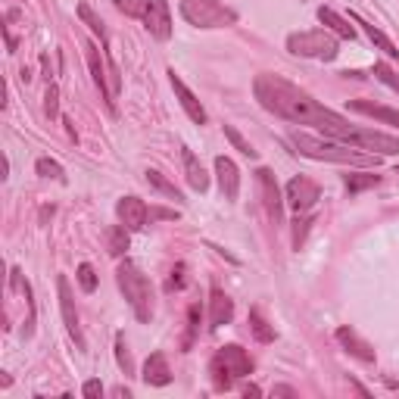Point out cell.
Instances as JSON below:
<instances>
[{
	"mask_svg": "<svg viewBox=\"0 0 399 399\" xmlns=\"http://www.w3.org/2000/svg\"><path fill=\"white\" fill-rule=\"evenodd\" d=\"M253 94H256V100L265 106V110L275 112L278 119H287V122H294V125H315L322 135L328 128H334V125L347 122L340 112L328 110V106L318 103L312 94L299 91L296 84L287 82V78L271 75V72L256 75V82H253Z\"/></svg>",
	"mask_w": 399,
	"mask_h": 399,
	"instance_id": "6da1fadb",
	"label": "cell"
},
{
	"mask_svg": "<svg viewBox=\"0 0 399 399\" xmlns=\"http://www.w3.org/2000/svg\"><path fill=\"white\" fill-rule=\"evenodd\" d=\"M290 144L299 156L315 159V163H337V165H356V169H377L381 156L377 153H362L359 147L340 144L334 137H312L306 131H290Z\"/></svg>",
	"mask_w": 399,
	"mask_h": 399,
	"instance_id": "7a4b0ae2",
	"label": "cell"
},
{
	"mask_svg": "<svg viewBox=\"0 0 399 399\" xmlns=\"http://www.w3.org/2000/svg\"><path fill=\"white\" fill-rule=\"evenodd\" d=\"M116 284L122 290V296L128 299L131 312L141 324H150L153 318V284L150 278L141 271V265L131 262V259H122L116 269Z\"/></svg>",
	"mask_w": 399,
	"mask_h": 399,
	"instance_id": "3957f363",
	"label": "cell"
},
{
	"mask_svg": "<svg viewBox=\"0 0 399 399\" xmlns=\"http://www.w3.org/2000/svg\"><path fill=\"white\" fill-rule=\"evenodd\" d=\"M324 137H334V141L349 144V147L377 153V156H396L399 153V137L384 135V131H375V128H359V125H349V122H340V125H334V128H328Z\"/></svg>",
	"mask_w": 399,
	"mask_h": 399,
	"instance_id": "277c9868",
	"label": "cell"
},
{
	"mask_svg": "<svg viewBox=\"0 0 399 399\" xmlns=\"http://www.w3.org/2000/svg\"><path fill=\"white\" fill-rule=\"evenodd\" d=\"M209 375H212V381H216L218 390H231L237 377L253 375V359H250V352L243 349V347H237V343H231V347H222V349L216 352V356H212Z\"/></svg>",
	"mask_w": 399,
	"mask_h": 399,
	"instance_id": "5b68a950",
	"label": "cell"
},
{
	"mask_svg": "<svg viewBox=\"0 0 399 399\" xmlns=\"http://www.w3.org/2000/svg\"><path fill=\"white\" fill-rule=\"evenodd\" d=\"M287 50L294 57H306V59H322V63H331L340 53V44H337V35H331L328 29H312V31H294L287 38Z\"/></svg>",
	"mask_w": 399,
	"mask_h": 399,
	"instance_id": "8992f818",
	"label": "cell"
},
{
	"mask_svg": "<svg viewBox=\"0 0 399 399\" xmlns=\"http://www.w3.org/2000/svg\"><path fill=\"white\" fill-rule=\"evenodd\" d=\"M181 16L194 29H225L237 22V13L225 0H181Z\"/></svg>",
	"mask_w": 399,
	"mask_h": 399,
	"instance_id": "52a82bcc",
	"label": "cell"
},
{
	"mask_svg": "<svg viewBox=\"0 0 399 399\" xmlns=\"http://www.w3.org/2000/svg\"><path fill=\"white\" fill-rule=\"evenodd\" d=\"M256 184H259V197H262V206H265V212H269L271 225H284V197H281V188H278V181H275V172L259 165Z\"/></svg>",
	"mask_w": 399,
	"mask_h": 399,
	"instance_id": "ba28073f",
	"label": "cell"
},
{
	"mask_svg": "<svg viewBox=\"0 0 399 399\" xmlns=\"http://www.w3.org/2000/svg\"><path fill=\"white\" fill-rule=\"evenodd\" d=\"M57 294H59V312H63V324L69 331V337L75 340L78 349H84V334H82V324H78V309H75V296H72V284L66 275L57 278Z\"/></svg>",
	"mask_w": 399,
	"mask_h": 399,
	"instance_id": "9c48e42d",
	"label": "cell"
},
{
	"mask_svg": "<svg viewBox=\"0 0 399 399\" xmlns=\"http://www.w3.org/2000/svg\"><path fill=\"white\" fill-rule=\"evenodd\" d=\"M287 206L296 212V216H303V212H309L312 206L322 200V188H318L312 178H306V175H296V178H290L287 181Z\"/></svg>",
	"mask_w": 399,
	"mask_h": 399,
	"instance_id": "30bf717a",
	"label": "cell"
},
{
	"mask_svg": "<svg viewBox=\"0 0 399 399\" xmlns=\"http://www.w3.org/2000/svg\"><path fill=\"white\" fill-rule=\"evenodd\" d=\"M144 29L150 31V38L156 41H169L172 38V10H169V0H150L147 13H144Z\"/></svg>",
	"mask_w": 399,
	"mask_h": 399,
	"instance_id": "8fae6325",
	"label": "cell"
},
{
	"mask_svg": "<svg viewBox=\"0 0 399 399\" xmlns=\"http://www.w3.org/2000/svg\"><path fill=\"white\" fill-rule=\"evenodd\" d=\"M84 59H88V69H91V78H94L100 97L106 100V110L112 112V103H110V66L103 63V53L94 41H84Z\"/></svg>",
	"mask_w": 399,
	"mask_h": 399,
	"instance_id": "7c38bea8",
	"label": "cell"
},
{
	"mask_svg": "<svg viewBox=\"0 0 399 399\" xmlns=\"http://www.w3.org/2000/svg\"><path fill=\"white\" fill-rule=\"evenodd\" d=\"M216 178H218V190L228 203H234L241 197V169L231 156H216Z\"/></svg>",
	"mask_w": 399,
	"mask_h": 399,
	"instance_id": "4fadbf2b",
	"label": "cell"
},
{
	"mask_svg": "<svg viewBox=\"0 0 399 399\" xmlns=\"http://www.w3.org/2000/svg\"><path fill=\"white\" fill-rule=\"evenodd\" d=\"M169 82H172V91H175V97H178V103H181V110L188 112V119L190 122H197V125H206V110H203V103L194 97V91L184 84V78L178 75L175 69H169Z\"/></svg>",
	"mask_w": 399,
	"mask_h": 399,
	"instance_id": "5bb4252c",
	"label": "cell"
},
{
	"mask_svg": "<svg viewBox=\"0 0 399 399\" xmlns=\"http://www.w3.org/2000/svg\"><path fill=\"white\" fill-rule=\"evenodd\" d=\"M116 212H119V222L128 231H141L150 222V209L141 197H122L116 203Z\"/></svg>",
	"mask_w": 399,
	"mask_h": 399,
	"instance_id": "9a60e30c",
	"label": "cell"
},
{
	"mask_svg": "<svg viewBox=\"0 0 399 399\" xmlns=\"http://www.w3.org/2000/svg\"><path fill=\"white\" fill-rule=\"evenodd\" d=\"M141 377H144L147 387H169V384H172V368H169L165 352H150L147 362H144Z\"/></svg>",
	"mask_w": 399,
	"mask_h": 399,
	"instance_id": "2e32d148",
	"label": "cell"
},
{
	"mask_svg": "<svg viewBox=\"0 0 399 399\" xmlns=\"http://www.w3.org/2000/svg\"><path fill=\"white\" fill-rule=\"evenodd\" d=\"M234 318V299L225 294L222 287H212L209 290V328H222V324H231Z\"/></svg>",
	"mask_w": 399,
	"mask_h": 399,
	"instance_id": "e0dca14e",
	"label": "cell"
},
{
	"mask_svg": "<svg viewBox=\"0 0 399 399\" xmlns=\"http://www.w3.org/2000/svg\"><path fill=\"white\" fill-rule=\"evenodd\" d=\"M337 343H340L343 349L349 352V356H356L359 362H375L377 359V352H375V347H371L368 340H362V337L356 334L352 328H337Z\"/></svg>",
	"mask_w": 399,
	"mask_h": 399,
	"instance_id": "ac0fdd59",
	"label": "cell"
},
{
	"mask_svg": "<svg viewBox=\"0 0 399 399\" xmlns=\"http://www.w3.org/2000/svg\"><path fill=\"white\" fill-rule=\"evenodd\" d=\"M181 163H184V178H188V184L197 194H206V190H209V175H206L203 163L194 156V150L181 147Z\"/></svg>",
	"mask_w": 399,
	"mask_h": 399,
	"instance_id": "d6986e66",
	"label": "cell"
},
{
	"mask_svg": "<svg viewBox=\"0 0 399 399\" xmlns=\"http://www.w3.org/2000/svg\"><path fill=\"white\" fill-rule=\"evenodd\" d=\"M318 22H322L331 35L343 38V41H352V38H356V29L349 25V19H343L334 6H318Z\"/></svg>",
	"mask_w": 399,
	"mask_h": 399,
	"instance_id": "ffe728a7",
	"label": "cell"
},
{
	"mask_svg": "<svg viewBox=\"0 0 399 399\" xmlns=\"http://www.w3.org/2000/svg\"><path fill=\"white\" fill-rule=\"evenodd\" d=\"M347 106H349L352 112H365V116H375L377 122H387V125H396V128H399V110H390V106L368 103V100H349Z\"/></svg>",
	"mask_w": 399,
	"mask_h": 399,
	"instance_id": "44dd1931",
	"label": "cell"
},
{
	"mask_svg": "<svg viewBox=\"0 0 399 399\" xmlns=\"http://www.w3.org/2000/svg\"><path fill=\"white\" fill-rule=\"evenodd\" d=\"M352 22H356V25H362V29H365V35H368L371 38V44H375V47L377 50H384V53H387V57L390 59H399V50H396V44L393 41H390V38L387 35H384V31L381 29H377V25H371V22H365V19L362 16H356V13H352Z\"/></svg>",
	"mask_w": 399,
	"mask_h": 399,
	"instance_id": "7402d4cb",
	"label": "cell"
},
{
	"mask_svg": "<svg viewBox=\"0 0 399 399\" xmlns=\"http://www.w3.org/2000/svg\"><path fill=\"white\" fill-rule=\"evenodd\" d=\"M78 19H82V22L100 38V44H103V47H110V31H106V22L97 16L94 10H91V3H78Z\"/></svg>",
	"mask_w": 399,
	"mask_h": 399,
	"instance_id": "603a6c76",
	"label": "cell"
},
{
	"mask_svg": "<svg viewBox=\"0 0 399 399\" xmlns=\"http://www.w3.org/2000/svg\"><path fill=\"white\" fill-rule=\"evenodd\" d=\"M250 331H253V337H256L259 343H275V328L265 322V315H262L259 306H253L250 309Z\"/></svg>",
	"mask_w": 399,
	"mask_h": 399,
	"instance_id": "cb8c5ba5",
	"label": "cell"
},
{
	"mask_svg": "<svg viewBox=\"0 0 399 399\" xmlns=\"http://www.w3.org/2000/svg\"><path fill=\"white\" fill-rule=\"evenodd\" d=\"M128 243H131V237H128L125 225H112V228L106 231V250H110V256H125Z\"/></svg>",
	"mask_w": 399,
	"mask_h": 399,
	"instance_id": "d4e9b609",
	"label": "cell"
},
{
	"mask_svg": "<svg viewBox=\"0 0 399 399\" xmlns=\"http://www.w3.org/2000/svg\"><path fill=\"white\" fill-rule=\"evenodd\" d=\"M343 184H347L349 194H359V190H368L381 184V175L375 172H352V175H343Z\"/></svg>",
	"mask_w": 399,
	"mask_h": 399,
	"instance_id": "484cf974",
	"label": "cell"
},
{
	"mask_svg": "<svg viewBox=\"0 0 399 399\" xmlns=\"http://www.w3.org/2000/svg\"><path fill=\"white\" fill-rule=\"evenodd\" d=\"M147 184H150L153 190H159V194H163V197L175 200V203H181V200H184V197H181V190H178L175 184H172L169 178H165L163 172H156V169H150V172H147Z\"/></svg>",
	"mask_w": 399,
	"mask_h": 399,
	"instance_id": "4316f807",
	"label": "cell"
},
{
	"mask_svg": "<svg viewBox=\"0 0 399 399\" xmlns=\"http://www.w3.org/2000/svg\"><path fill=\"white\" fill-rule=\"evenodd\" d=\"M35 172L41 178H53V181H66V172H63V165L57 163V159H50V156H41L35 163Z\"/></svg>",
	"mask_w": 399,
	"mask_h": 399,
	"instance_id": "83f0119b",
	"label": "cell"
},
{
	"mask_svg": "<svg viewBox=\"0 0 399 399\" xmlns=\"http://www.w3.org/2000/svg\"><path fill=\"white\" fill-rule=\"evenodd\" d=\"M116 362L125 375H135V362H131V352H128V343H125V334L119 331L116 334Z\"/></svg>",
	"mask_w": 399,
	"mask_h": 399,
	"instance_id": "f1b7e54d",
	"label": "cell"
},
{
	"mask_svg": "<svg viewBox=\"0 0 399 399\" xmlns=\"http://www.w3.org/2000/svg\"><path fill=\"white\" fill-rule=\"evenodd\" d=\"M112 3H116V10H119V13H125V16H131V19H144V13H147L150 0H112Z\"/></svg>",
	"mask_w": 399,
	"mask_h": 399,
	"instance_id": "f546056e",
	"label": "cell"
},
{
	"mask_svg": "<svg viewBox=\"0 0 399 399\" xmlns=\"http://www.w3.org/2000/svg\"><path fill=\"white\" fill-rule=\"evenodd\" d=\"M78 287L84 290V294H94L97 290V271L91 262H82L78 265Z\"/></svg>",
	"mask_w": 399,
	"mask_h": 399,
	"instance_id": "4dcf8cb0",
	"label": "cell"
},
{
	"mask_svg": "<svg viewBox=\"0 0 399 399\" xmlns=\"http://www.w3.org/2000/svg\"><path fill=\"white\" fill-rule=\"evenodd\" d=\"M225 137H228V141H231V144H234V150H241V153H243V156L256 159V150H253V147H250V141H247V137H243V135H241V131H237V128H234V125H225Z\"/></svg>",
	"mask_w": 399,
	"mask_h": 399,
	"instance_id": "1f68e13d",
	"label": "cell"
},
{
	"mask_svg": "<svg viewBox=\"0 0 399 399\" xmlns=\"http://www.w3.org/2000/svg\"><path fill=\"white\" fill-rule=\"evenodd\" d=\"M312 225H315V216H303V218L296 216V222H294V250H303L306 234H309Z\"/></svg>",
	"mask_w": 399,
	"mask_h": 399,
	"instance_id": "d6a6232c",
	"label": "cell"
},
{
	"mask_svg": "<svg viewBox=\"0 0 399 399\" xmlns=\"http://www.w3.org/2000/svg\"><path fill=\"white\" fill-rule=\"evenodd\" d=\"M197 328H200V306H190V312H188V334H184V340H181V352L190 349Z\"/></svg>",
	"mask_w": 399,
	"mask_h": 399,
	"instance_id": "836d02e7",
	"label": "cell"
},
{
	"mask_svg": "<svg viewBox=\"0 0 399 399\" xmlns=\"http://www.w3.org/2000/svg\"><path fill=\"white\" fill-rule=\"evenodd\" d=\"M44 112H47L50 119L59 116V88L53 82L47 84V94H44Z\"/></svg>",
	"mask_w": 399,
	"mask_h": 399,
	"instance_id": "e575fe53",
	"label": "cell"
},
{
	"mask_svg": "<svg viewBox=\"0 0 399 399\" xmlns=\"http://www.w3.org/2000/svg\"><path fill=\"white\" fill-rule=\"evenodd\" d=\"M375 78H381L384 84H390L393 91H399V72H393L387 63H375Z\"/></svg>",
	"mask_w": 399,
	"mask_h": 399,
	"instance_id": "d590c367",
	"label": "cell"
},
{
	"mask_svg": "<svg viewBox=\"0 0 399 399\" xmlns=\"http://www.w3.org/2000/svg\"><path fill=\"white\" fill-rule=\"evenodd\" d=\"M82 393L88 396V399H97V396H103V384H100V381H94V377H91V381H84Z\"/></svg>",
	"mask_w": 399,
	"mask_h": 399,
	"instance_id": "8d00e7d4",
	"label": "cell"
},
{
	"mask_svg": "<svg viewBox=\"0 0 399 399\" xmlns=\"http://www.w3.org/2000/svg\"><path fill=\"white\" fill-rule=\"evenodd\" d=\"M184 287V265H178L175 271H172L169 284H165V290H181Z\"/></svg>",
	"mask_w": 399,
	"mask_h": 399,
	"instance_id": "74e56055",
	"label": "cell"
},
{
	"mask_svg": "<svg viewBox=\"0 0 399 399\" xmlns=\"http://www.w3.org/2000/svg\"><path fill=\"white\" fill-rule=\"evenodd\" d=\"M3 38H6V50H10V53H16V47H19V41H16V38H13V35H10V29H6V25H3Z\"/></svg>",
	"mask_w": 399,
	"mask_h": 399,
	"instance_id": "f35d334b",
	"label": "cell"
},
{
	"mask_svg": "<svg viewBox=\"0 0 399 399\" xmlns=\"http://www.w3.org/2000/svg\"><path fill=\"white\" fill-rule=\"evenodd\" d=\"M41 69H44V78H47V84H50V59H47V53H41Z\"/></svg>",
	"mask_w": 399,
	"mask_h": 399,
	"instance_id": "ab89813d",
	"label": "cell"
},
{
	"mask_svg": "<svg viewBox=\"0 0 399 399\" xmlns=\"http://www.w3.org/2000/svg\"><path fill=\"white\" fill-rule=\"evenodd\" d=\"M243 396H262V390H259L256 384H247V387H243Z\"/></svg>",
	"mask_w": 399,
	"mask_h": 399,
	"instance_id": "60d3db41",
	"label": "cell"
},
{
	"mask_svg": "<svg viewBox=\"0 0 399 399\" xmlns=\"http://www.w3.org/2000/svg\"><path fill=\"white\" fill-rule=\"evenodd\" d=\"M275 396H296L294 387H275Z\"/></svg>",
	"mask_w": 399,
	"mask_h": 399,
	"instance_id": "b9f144b4",
	"label": "cell"
},
{
	"mask_svg": "<svg viewBox=\"0 0 399 399\" xmlns=\"http://www.w3.org/2000/svg\"><path fill=\"white\" fill-rule=\"evenodd\" d=\"M63 125H66V128H69V137H72V141H78V135H75V125H72V119H63Z\"/></svg>",
	"mask_w": 399,
	"mask_h": 399,
	"instance_id": "7bdbcfd3",
	"label": "cell"
},
{
	"mask_svg": "<svg viewBox=\"0 0 399 399\" xmlns=\"http://www.w3.org/2000/svg\"><path fill=\"white\" fill-rule=\"evenodd\" d=\"M50 216H53V206H44V209H41V222H47Z\"/></svg>",
	"mask_w": 399,
	"mask_h": 399,
	"instance_id": "ee69618b",
	"label": "cell"
},
{
	"mask_svg": "<svg viewBox=\"0 0 399 399\" xmlns=\"http://www.w3.org/2000/svg\"><path fill=\"white\" fill-rule=\"evenodd\" d=\"M396 175H399V165H396Z\"/></svg>",
	"mask_w": 399,
	"mask_h": 399,
	"instance_id": "f6af8a7d",
	"label": "cell"
}]
</instances>
